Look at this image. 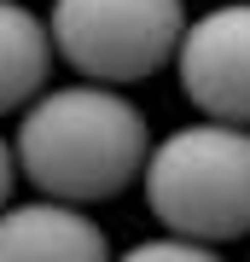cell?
<instances>
[{
    "instance_id": "1",
    "label": "cell",
    "mask_w": 250,
    "mask_h": 262,
    "mask_svg": "<svg viewBox=\"0 0 250 262\" xmlns=\"http://www.w3.org/2000/svg\"><path fill=\"white\" fill-rule=\"evenodd\" d=\"M18 169L29 187L64 204H105L146 175L151 134L140 105L111 82H70V88H41L18 117Z\"/></svg>"
},
{
    "instance_id": "2",
    "label": "cell",
    "mask_w": 250,
    "mask_h": 262,
    "mask_svg": "<svg viewBox=\"0 0 250 262\" xmlns=\"http://www.w3.org/2000/svg\"><path fill=\"white\" fill-rule=\"evenodd\" d=\"M146 204L169 233L227 245L250 233V128L221 117L180 122L146 158Z\"/></svg>"
},
{
    "instance_id": "3",
    "label": "cell",
    "mask_w": 250,
    "mask_h": 262,
    "mask_svg": "<svg viewBox=\"0 0 250 262\" xmlns=\"http://www.w3.org/2000/svg\"><path fill=\"white\" fill-rule=\"evenodd\" d=\"M53 47L87 82H146L175 64L186 35V0H53Z\"/></svg>"
},
{
    "instance_id": "4",
    "label": "cell",
    "mask_w": 250,
    "mask_h": 262,
    "mask_svg": "<svg viewBox=\"0 0 250 262\" xmlns=\"http://www.w3.org/2000/svg\"><path fill=\"white\" fill-rule=\"evenodd\" d=\"M175 70L192 111L250 128V0H221L186 24Z\"/></svg>"
},
{
    "instance_id": "5",
    "label": "cell",
    "mask_w": 250,
    "mask_h": 262,
    "mask_svg": "<svg viewBox=\"0 0 250 262\" xmlns=\"http://www.w3.org/2000/svg\"><path fill=\"white\" fill-rule=\"evenodd\" d=\"M0 262H111V239L82 204L35 198L0 210Z\"/></svg>"
},
{
    "instance_id": "6",
    "label": "cell",
    "mask_w": 250,
    "mask_h": 262,
    "mask_svg": "<svg viewBox=\"0 0 250 262\" xmlns=\"http://www.w3.org/2000/svg\"><path fill=\"white\" fill-rule=\"evenodd\" d=\"M53 29H47L24 0H0V117L24 111L47 88L53 70Z\"/></svg>"
},
{
    "instance_id": "7",
    "label": "cell",
    "mask_w": 250,
    "mask_h": 262,
    "mask_svg": "<svg viewBox=\"0 0 250 262\" xmlns=\"http://www.w3.org/2000/svg\"><path fill=\"white\" fill-rule=\"evenodd\" d=\"M111 262H227V256L215 245H204V239H186V233H169L163 227V239H140Z\"/></svg>"
},
{
    "instance_id": "8",
    "label": "cell",
    "mask_w": 250,
    "mask_h": 262,
    "mask_svg": "<svg viewBox=\"0 0 250 262\" xmlns=\"http://www.w3.org/2000/svg\"><path fill=\"white\" fill-rule=\"evenodd\" d=\"M18 175H24V169H18V151H12V146H6V134H0V210L12 204V187H18Z\"/></svg>"
}]
</instances>
